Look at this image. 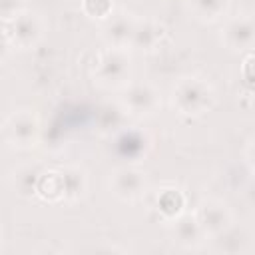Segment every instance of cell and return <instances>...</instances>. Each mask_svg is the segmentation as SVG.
Instances as JSON below:
<instances>
[{
  "mask_svg": "<svg viewBox=\"0 0 255 255\" xmlns=\"http://www.w3.org/2000/svg\"><path fill=\"white\" fill-rule=\"evenodd\" d=\"M90 76L104 90H124L133 80V60L129 48H102L90 66Z\"/></svg>",
  "mask_w": 255,
  "mask_h": 255,
  "instance_id": "obj_1",
  "label": "cell"
},
{
  "mask_svg": "<svg viewBox=\"0 0 255 255\" xmlns=\"http://www.w3.org/2000/svg\"><path fill=\"white\" fill-rule=\"evenodd\" d=\"M217 104V92L207 78L183 76L171 90V106L179 116L199 118L211 112Z\"/></svg>",
  "mask_w": 255,
  "mask_h": 255,
  "instance_id": "obj_2",
  "label": "cell"
},
{
  "mask_svg": "<svg viewBox=\"0 0 255 255\" xmlns=\"http://www.w3.org/2000/svg\"><path fill=\"white\" fill-rule=\"evenodd\" d=\"M44 32H46L44 18L32 10L24 8L10 18H2V38L6 48L18 52L32 50L44 38Z\"/></svg>",
  "mask_w": 255,
  "mask_h": 255,
  "instance_id": "obj_3",
  "label": "cell"
},
{
  "mask_svg": "<svg viewBox=\"0 0 255 255\" xmlns=\"http://www.w3.org/2000/svg\"><path fill=\"white\" fill-rule=\"evenodd\" d=\"M42 135V124L34 110L18 108L6 116L2 124V137L14 149H32Z\"/></svg>",
  "mask_w": 255,
  "mask_h": 255,
  "instance_id": "obj_4",
  "label": "cell"
},
{
  "mask_svg": "<svg viewBox=\"0 0 255 255\" xmlns=\"http://www.w3.org/2000/svg\"><path fill=\"white\" fill-rule=\"evenodd\" d=\"M108 187L116 199L124 203H135L147 191V175L135 163H122L110 171Z\"/></svg>",
  "mask_w": 255,
  "mask_h": 255,
  "instance_id": "obj_5",
  "label": "cell"
},
{
  "mask_svg": "<svg viewBox=\"0 0 255 255\" xmlns=\"http://www.w3.org/2000/svg\"><path fill=\"white\" fill-rule=\"evenodd\" d=\"M128 112L135 118H147L153 116L159 110L161 104V94L155 84L145 82V80H131L120 98Z\"/></svg>",
  "mask_w": 255,
  "mask_h": 255,
  "instance_id": "obj_6",
  "label": "cell"
},
{
  "mask_svg": "<svg viewBox=\"0 0 255 255\" xmlns=\"http://www.w3.org/2000/svg\"><path fill=\"white\" fill-rule=\"evenodd\" d=\"M195 217L205 233L207 239H213L217 235H221L223 231H227L233 225V213L231 207L219 199V197H203L197 205H195Z\"/></svg>",
  "mask_w": 255,
  "mask_h": 255,
  "instance_id": "obj_7",
  "label": "cell"
},
{
  "mask_svg": "<svg viewBox=\"0 0 255 255\" xmlns=\"http://www.w3.org/2000/svg\"><path fill=\"white\" fill-rule=\"evenodd\" d=\"M221 44L231 52H251L255 50V16L235 14L223 22Z\"/></svg>",
  "mask_w": 255,
  "mask_h": 255,
  "instance_id": "obj_8",
  "label": "cell"
},
{
  "mask_svg": "<svg viewBox=\"0 0 255 255\" xmlns=\"http://www.w3.org/2000/svg\"><path fill=\"white\" fill-rule=\"evenodd\" d=\"M151 135L135 126H128L124 128L120 133H116L112 137V149L120 159H126L128 163H135L139 159H143L149 149H151Z\"/></svg>",
  "mask_w": 255,
  "mask_h": 255,
  "instance_id": "obj_9",
  "label": "cell"
},
{
  "mask_svg": "<svg viewBox=\"0 0 255 255\" xmlns=\"http://www.w3.org/2000/svg\"><path fill=\"white\" fill-rule=\"evenodd\" d=\"M131 114L128 112V108L124 106L122 100H108L102 106H98L96 110V131L100 135L106 137H114L116 133H120L124 128H128Z\"/></svg>",
  "mask_w": 255,
  "mask_h": 255,
  "instance_id": "obj_10",
  "label": "cell"
},
{
  "mask_svg": "<svg viewBox=\"0 0 255 255\" xmlns=\"http://www.w3.org/2000/svg\"><path fill=\"white\" fill-rule=\"evenodd\" d=\"M135 22H137V18L129 12H126V10H122L118 14H112L106 22H102V38H104L106 46L129 48Z\"/></svg>",
  "mask_w": 255,
  "mask_h": 255,
  "instance_id": "obj_11",
  "label": "cell"
},
{
  "mask_svg": "<svg viewBox=\"0 0 255 255\" xmlns=\"http://www.w3.org/2000/svg\"><path fill=\"white\" fill-rule=\"evenodd\" d=\"M163 38H165V26L157 18H137L129 42V50L153 52Z\"/></svg>",
  "mask_w": 255,
  "mask_h": 255,
  "instance_id": "obj_12",
  "label": "cell"
},
{
  "mask_svg": "<svg viewBox=\"0 0 255 255\" xmlns=\"http://www.w3.org/2000/svg\"><path fill=\"white\" fill-rule=\"evenodd\" d=\"M171 237L183 249H197L203 239H207L195 217V211H183L177 219L171 221Z\"/></svg>",
  "mask_w": 255,
  "mask_h": 255,
  "instance_id": "obj_13",
  "label": "cell"
},
{
  "mask_svg": "<svg viewBox=\"0 0 255 255\" xmlns=\"http://www.w3.org/2000/svg\"><path fill=\"white\" fill-rule=\"evenodd\" d=\"M187 207V195L183 193V189H179L177 185H165L155 193L153 199V209L157 211V215L171 223L173 219H177Z\"/></svg>",
  "mask_w": 255,
  "mask_h": 255,
  "instance_id": "obj_14",
  "label": "cell"
},
{
  "mask_svg": "<svg viewBox=\"0 0 255 255\" xmlns=\"http://www.w3.org/2000/svg\"><path fill=\"white\" fill-rule=\"evenodd\" d=\"M44 173L42 165H20L10 173V185L14 193L20 197H36L38 195V183Z\"/></svg>",
  "mask_w": 255,
  "mask_h": 255,
  "instance_id": "obj_15",
  "label": "cell"
},
{
  "mask_svg": "<svg viewBox=\"0 0 255 255\" xmlns=\"http://www.w3.org/2000/svg\"><path fill=\"white\" fill-rule=\"evenodd\" d=\"M46 203H64L66 201V185H64V175L60 167L54 169H44L40 183H38V195Z\"/></svg>",
  "mask_w": 255,
  "mask_h": 255,
  "instance_id": "obj_16",
  "label": "cell"
},
{
  "mask_svg": "<svg viewBox=\"0 0 255 255\" xmlns=\"http://www.w3.org/2000/svg\"><path fill=\"white\" fill-rule=\"evenodd\" d=\"M231 6V0H187V8L191 16L203 24L219 22L223 16H227Z\"/></svg>",
  "mask_w": 255,
  "mask_h": 255,
  "instance_id": "obj_17",
  "label": "cell"
},
{
  "mask_svg": "<svg viewBox=\"0 0 255 255\" xmlns=\"http://www.w3.org/2000/svg\"><path fill=\"white\" fill-rule=\"evenodd\" d=\"M64 175V185H66V201L64 203H74L82 199L88 191V173L80 165H64L60 167Z\"/></svg>",
  "mask_w": 255,
  "mask_h": 255,
  "instance_id": "obj_18",
  "label": "cell"
},
{
  "mask_svg": "<svg viewBox=\"0 0 255 255\" xmlns=\"http://www.w3.org/2000/svg\"><path fill=\"white\" fill-rule=\"evenodd\" d=\"M211 241H215V251H223V253H239V251H247L249 247H247V241H249V237L245 235V231L239 227H235V223L227 229V231H223L221 235H217V237H213Z\"/></svg>",
  "mask_w": 255,
  "mask_h": 255,
  "instance_id": "obj_19",
  "label": "cell"
},
{
  "mask_svg": "<svg viewBox=\"0 0 255 255\" xmlns=\"http://www.w3.org/2000/svg\"><path fill=\"white\" fill-rule=\"evenodd\" d=\"M82 14L94 22H106L114 14V0H80Z\"/></svg>",
  "mask_w": 255,
  "mask_h": 255,
  "instance_id": "obj_20",
  "label": "cell"
},
{
  "mask_svg": "<svg viewBox=\"0 0 255 255\" xmlns=\"http://www.w3.org/2000/svg\"><path fill=\"white\" fill-rule=\"evenodd\" d=\"M241 78L251 90H255V50L245 54L241 62Z\"/></svg>",
  "mask_w": 255,
  "mask_h": 255,
  "instance_id": "obj_21",
  "label": "cell"
},
{
  "mask_svg": "<svg viewBox=\"0 0 255 255\" xmlns=\"http://www.w3.org/2000/svg\"><path fill=\"white\" fill-rule=\"evenodd\" d=\"M245 163H247L249 171L255 173V135H253V137L247 141V145H245Z\"/></svg>",
  "mask_w": 255,
  "mask_h": 255,
  "instance_id": "obj_22",
  "label": "cell"
},
{
  "mask_svg": "<svg viewBox=\"0 0 255 255\" xmlns=\"http://www.w3.org/2000/svg\"><path fill=\"white\" fill-rule=\"evenodd\" d=\"M243 195H245V201L255 209V173H251V177L247 179L243 187Z\"/></svg>",
  "mask_w": 255,
  "mask_h": 255,
  "instance_id": "obj_23",
  "label": "cell"
}]
</instances>
